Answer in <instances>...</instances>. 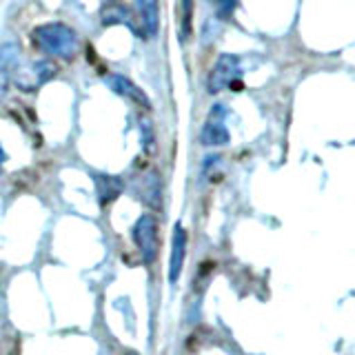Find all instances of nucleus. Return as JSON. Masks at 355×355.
<instances>
[{"instance_id": "nucleus-1", "label": "nucleus", "mask_w": 355, "mask_h": 355, "mask_svg": "<svg viewBox=\"0 0 355 355\" xmlns=\"http://www.w3.org/2000/svg\"><path fill=\"white\" fill-rule=\"evenodd\" d=\"M33 42L60 60H71L78 53V33L64 22H44L33 29Z\"/></svg>"}, {"instance_id": "nucleus-2", "label": "nucleus", "mask_w": 355, "mask_h": 355, "mask_svg": "<svg viewBox=\"0 0 355 355\" xmlns=\"http://www.w3.org/2000/svg\"><path fill=\"white\" fill-rule=\"evenodd\" d=\"M133 242L142 255L144 264H153L160 255V225L153 214H142L133 225Z\"/></svg>"}, {"instance_id": "nucleus-3", "label": "nucleus", "mask_w": 355, "mask_h": 355, "mask_svg": "<svg viewBox=\"0 0 355 355\" xmlns=\"http://www.w3.org/2000/svg\"><path fill=\"white\" fill-rule=\"evenodd\" d=\"M238 76H240V58L233 53H222L209 71V80H207L209 92L211 94L225 92L227 87H233Z\"/></svg>"}, {"instance_id": "nucleus-4", "label": "nucleus", "mask_w": 355, "mask_h": 355, "mask_svg": "<svg viewBox=\"0 0 355 355\" xmlns=\"http://www.w3.org/2000/svg\"><path fill=\"white\" fill-rule=\"evenodd\" d=\"M58 73V67L49 60H36L29 62L27 67L16 71V85L22 92H36L44 83H49L51 78Z\"/></svg>"}, {"instance_id": "nucleus-5", "label": "nucleus", "mask_w": 355, "mask_h": 355, "mask_svg": "<svg viewBox=\"0 0 355 355\" xmlns=\"http://www.w3.org/2000/svg\"><path fill=\"white\" fill-rule=\"evenodd\" d=\"M187 244H189V236L184 227L178 222L173 227V236H171V258H169V280L178 282L184 269V260H187Z\"/></svg>"}, {"instance_id": "nucleus-6", "label": "nucleus", "mask_w": 355, "mask_h": 355, "mask_svg": "<svg viewBox=\"0 0 355 355\" xmlns=\"http://www.w3.org/2000/svg\"><path fill=\"white\" fill-rule=\"evenodd\" d=\"M107 83H109V87L114 89L116 94L129 98L131 103H136L138 107H142V109H149L151 107V100L147 98V94H144L136 83H131L129 78L120 76V73H111L107 78Z\"/></svg>"}, {"instance_id": "nucleus-7", "label": "nucleus", "mask_w": 355, "mask_h": 355, "mask_svg": "<svg viewBox=\"0 0 355 355\" xmlns=\"http://www.w3.org/2000/svg\"><path fill=\"white\" fill-rule=\"evenodd\" d=\"M229 140H231L229 129L225 127V122L218 120V111L214 109V114H211V118L205 122L202 131H200V142L205 147H225V144H229Z\"/></svg>"}, {"instance_id": "nucleus-8", "label": "nucleus", "mask_w": 355, "mask_h": 355, "mask_svg": "<svg viewBox=\"0 0 355 355\" xmlns=\"http://www.w3.org/2000/svg\"><path fill=\"white\" fill-rule=\"evenodd\" d=\"M103 22L105 25H127L133 33L140 36V27H138V16L136 9L127 7V5H105L103 7Z\"/></svg>"}, {"instance_id": "nucleus-9", "label": "nucleus", "mask_w": 355, "mask_h": 355, "mask_svg": "<svg viewBox=\"0 0 355 355\" xmlns=\"http://www.w3.org/2000/svg\"><path fill=\"white\" fill-rule=\"evenodd\" d=\"M16 62H18V49L16 44H0V100H3L7 87L11 83V76L16 73Z\"/></svg>"}, {"instance_id": "nucleus-10", "label": "nucleus", "mask_w": 355, "mask_h": 355, "mask_svg": "<svg viewBox=\"0 0 355 355\" xmlns=\"http://www.w3.org/2000/svg\"><path fill=\"white\" fill-rule=\"evenodd\" d=\"M138 16L140 38H151L158 31V5L155 3H136L133 5Z\"/></svg>"}, {"instance_id": "nucleus-11", "label": "nucleus", "mask_w": 355, "mask_h": 355, "mask_svg": "<svg viewBox=\"0 0 355 355\" xmlns=\"http://www.w3.org/2000/svg\"><path fill=\"white\" fill-rule=\"evenodd\" d=\"M94 182H96L98 200H100V205H103V207L109 205V202H114V200L122 193V182H120V178L98 173V175H94Z\"/></svg>"}, {"instance_id": "nucleus-12", "label": "nucleus", "mask_w": 355, "mask_h": 355, "mask_svg": "<svg viewBox=\"0 0 355 355\" xmlns=\"http://www.w3.org/2000/svg\"><path fill=\"white\" fill-rule=\"evenodd\" d=\"M191 3H182L180 5V11H182V16H180V40L184 42L189 36H191Z\"/></svg>"}, {"instance_id": "nucleus-13", "label": "nucleus", "mask_w": 355, "mask_h": 355, "mask_svg": "<svg viewBox=\"0 0 355 355\" xmlns=\"http://www.w3.org/2000/svg\"><path fill=\"white\" fill-rule=\"evenodd\" d=\"M5 160H7V153H5V149H3V147H0V169H3Z\"/></svg>"}, {"instance_id": "nucleus-14", "label": "nucleus", "mask_w": 355, "mask_h": 355, "mask_svg": "<svg viewBox=\"0 0 355 355\" xmlns=\"http://www.w3.org/2000/svg\"><path fill=\"white\" fill-rule=\"evenodd\" d=\"M127 355H138V353H136V351H129Z\"/></svg>"}]
</instances>
